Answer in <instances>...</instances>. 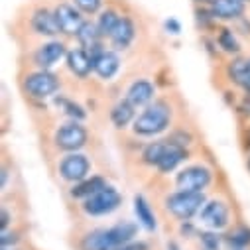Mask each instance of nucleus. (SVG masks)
<instances>
[{
	"mask_svg": "<svg viewBox=\"0 0 250 250\" xmlns=\"http://www.w3.org/2000/svg\"><path fill=\"white\" fill-rule=\"evenodd\" d=\"M171 122V106L166 101H154L134 120V132L138 136H156L164 132Z\"/></svg>",
	"mask_w": 250,
	"mask_h": 250,
	"instance_id": "nucleus-1",
	"label": "nucleus"
},
{
	"mask_svg": "<svg viewBox=\"0 0 250 250\" xmlns=\"http://www.w3.org/2000/svg\"><path fill=\"white\" fill-rule=\"evenodd\" d=\"M205 195L203 191H175L166 199L167 211L177 217L179 221H189L193 215H197L205 207Z\"/></svg>",
	"mask_w": 250,
	"mask_h": 250,
	"instance_id": "nucleus-2",
	"label": "nucleus"
},
{
	"mask_svg": "<svg viewBox=\"0 0 250 250\" xmlns=\"http://www.w3.org/2000/svg\"><path fill=\"white\" fill-rule=\"evenodd\" d=\"M120 203H122L120 193L114 189V187L106 185L103 191H99V193H95L93 197L85 199L83 211H85L87 215H91V217H103V215H108V213L116 211V209L120 207Z\"/></svg>",
	"mask_w": 250,
	"mask_h": 250,
	"instance_id": "nucleus-3",
	"label": "nucleus"
},
{
	"mask_svg": "<svg viewBox=\"0 0 250 250\" xmlns=\"http://www.w3.org/2000/svg\"><path fill=\"white\" fill-rule=\"evenodd\" d=\"M24 89H26V93H28L30 97H34V99H47V97H51V95L57 93V89H59V79H57L51 71L40 69V71H36V73L26 75V79H24Z\"/></svg>",
	"mask_w": 250,
	"mask_h": 250,
	"instance_id": "nucleus-4",
	"label": "nucleus"
},
{
	"mask_svg": "<svg viewBox=\"0 0 250 250\" xmlns=\"http://www.w3.org/2000/svg\"><path fill=\"white\" fill-rule=\"evenodd\" d=\"M55 144L61 150L67 152H77L87 144V130L81 124V120H71L65 122L63 126H59L55 132Z\"/></svg>",
	"mask_w": 250,
	"mask_h": 250,
	"instance_id": "nucleus-5",
	"label": "nucleus"
},
{
	"mask_svg": "<svg viewBox=\"0 0 250 250\" xmlns=\"http://www.w3.org/2000/svg\"><path fill=\"white\" fill-rule=\"evenodd\" d=\"M211 183V169L205 166H191L177 173L175 185L181 191H203Z\"/></svg>",
	"mask_w": 250,
	"mask_h": 250,
	"instance_id": "nucleus-6",
	"label": "nucleus"
},
{
	"mask_svg": "<svg viewBox=\"0 0 250 250\" xmlns=\"http://www.w3.org/2000/svg\"><path fill=\"white\" fill-rule=\"evenodd\" d=\"M89 169H91V164H89L87 156L77 154V152L65 156L59 164V175L71 183H79V181L87 179Z\"/></svg>",
	"mask_w": 250,
	"mask_h": 250,
	"instance_id": "nucleus-7",
	"label": "nucleus"
},
{
	"mask_svg": "<svg viewBox=\"0 0 250 250\" xmlns=\"http://www.w3.org/2000/svg\"><path fill=\"white\" fill-rule=\"evenodd\" d=\"M53 14H55V20H57V26H59L61 34H65V36H77V32L85 24L81 14L69 4H59L53 10Z\"/></svg>",
	"mask_w": 250,
	"mask_h": 250,
	"instance_id": "nucleus-8",
	"label": "nucleus"
},
{
	"mask_svg": "<svg viewBox=\"0 0 250 250\" xmlns=\"http://www.w3.org/2000/svg\"><path fill=\"white\" fill-rule=\"evenodd\" d=\"M118 69H120V57L116 55V51L101 49L99 53L93 55V71L101 79H106V81L112 79Z\"/></svg>",
	"mask_w": 250,
	"mask_h": 250,
	"instance_id": "nucleus-9",
	"label": "nucleus"
},
{
	"mask_svg": "<svg viewBox=\"0 0 250 250\" xmlns=\"http://www.w3.org/2000/svg\"><path fill=\"white\" fill-rule=\"evenodd\" d=\"M201 221L213 230L225 229L229 225V207H227V203H223V201L205 203V207L201 209Z\"/></svg>",
	"mask_w": 250,
	"mask_h": 250,
	"instance_id": "nucleus-10",
	"label": "nucleus"
},
{
	"mask_svg": "<svg viewBox=\"0 0 250 250\" xmlns=\"http://www.w3.org/2000/svg\"><path fill=\"white\" fill-rule=\"evenodd\" d=\"M63 55H67L63 43H61V42H47V43L40 45V49L34 53V61H36L38 67L49 69V67H53Z\"/></svg>",
	"mask_w": 250,
	"mask_h": 250,
	"instance_id": "nucleus-11",
	"label": "nucleus"
},
{
	"mask_svg": "<svg viewBox=\"0 0 250 250\" xmlns=\"http://www.w3.org/2000/svg\"><path fill=\"white\" fill-rule=\"evenodd\" d=\"M65 57H67V67L75 77H79V79L89 77V73L93 71V57L87 49H83V47L71 49V51H67Z\"/></svg>",
	"mask_w": 250,
	"mask_h": 250,
	"instance_id": "nucleus-12",
	"label": "nucleus"
},
{
	"mask_svg": "<svg viewBox=\"0 0 250 250\" xmlns=\"http://www.w3.org/2000/svg\"><path fill=\"white\" fill-rule=\"evenodd\" d=\"M154 95H156L154 85H152L148 79H138V81H134V83L128 87L126 99H128L136 108H140V106H148V104H152Z\"/></svg>",
	"mask_w": 250,
	"mask_h": 250,
	"instance_id": "nucleus-13",
	"label": "nucleus"
},
{
	"mask_svg": "<svg viewBox=\"0 0 250 250\" xmlns=\"http://www.w3.org/2000/svg\"><path fill=\"white\" fill-rule=\"evenodd\" d=\"M134 36H136L134 22L130 18H126V16H120L118 24L114 26V30H112V34L108 38H110V42H112V45L116 49H126L132 43Z\"/></svg>",
	"mask_w": 250,
	"mask_h": 250,
	"instance_id": "nucleus-14",
	"label": "nucleus"
},
{
	"mask_svg": "<svg viewBox=\"0 0 250 250\" xmlns=\"http://www.w3.org/2000/svg\"><path fill=\"white\" fill-rule=\"evenodd\" d=\"M32 28L36 34L40 36H47V38H53L57 36L61 30L57 26V20H55V14L45 10V8H38L34 14H32Z\"/></svg>",
	"mask_w": 250,
	"mask_h": 250,
	"instance_id": "nucleus-15",
	"label": "nucleus"
},
{
	"mask_svg": "<svg viewBox=\"0 0 250 250\" xmlns=\"http://www.w3.org/2000/svg\"><path fill=\"white\" fill-rule=\"evenodd\" d=\"M116 244L112 240L110 229H97L83 236L81 250H114Z\"/></svg>",
	"mask_w": 250,
	"mask_h": 250,
	"instance_id": "nucleus-16",
	"label": "nucleus"
},
{
	"mask_svg": "<svg viewBox=\"0 0 250 250\" xmlns=\"http://www.w3.org/2000/svg\"><path fill=\"white\" fill-rule=\"evenodd\" d=\"M213 18L219 20H236L244 12V0H215L211 4Z\"/></svg>",
	"mask_w": 250,
	"mask_h": 250,
	"instance_id": "nucleus-17",
	"label": "nucleus"
},
{
	"mask_svg": "<svg viewBox=\"0 0 250 250\" xmlns=\"http://www.w3.org/2000/svg\"><path fill=\"white\" fill-rule=\"evenodd\" d=\"M101 38H103V34H101V30H99V26L93 24V22H85V24L81 26V30L77 32L79 43L83 45V49H87V51L91 53V57L103 49Z\"/></svg>",
	"mask_w": 250,
	"mask_h": 250,
	"instance_id": "nucleus-18",
	"label": "nucleus"
},
{
	"mask_svg": "<svg viewBox=\"0 0 250 250\" xmlns=\"http://www.w3.org/2000/svg\"><path fill=\"white\" fill-rule=\"evenodd\" d=\"M106 185H108V183H106V179H104V177H101V175L87 177V179H83V181H79V183H75V185H73V189H71V197H75V199H89V197H93L95 193L103 191Z\"/></svg>",
	"mask_w": 250,
	"mask_h": 250,
	"instance_id": "nucleus-19",
	"label": "nucleus"
},
{
	"mask_svg": "<svg viewBox=\"0 0 250 250\" xmlns=\"http://www.w3.org/2000/svg\"><path fill=\"white\" fill-rule=\"evenodd\" d=\"M185 158H187L185 148L167 142V144H166V150H164V154H162V158H160V162H158L156 167H158L162 173H169V171H173Z\"/></svg>",
	"mask_w": 250,
	"mask_h": 250,
	"instance_id": "nucleus-20",
	"label": "nucleus"
},
{
	"mask_svg": "<svg viewBox=\"0 0 250 250\" xmlns=\"http://www.w3.org/2000/svg\"><path fill=\"white\" fill-rule=\"evenodd\" d=\"M134 110H136V106H134L128 99L116 103V104L112 106V110H110V120H112V124H114L116 128H126L130 122L136 120V118H134Z\"/></svg>",
	"mask_w": 250,
	"mask_h": 250,
	"instance_id": "nucleus-21",
	"label": "nucleus"
},
{
	"mask_svg": "<svg viewBox=\"0 0 250 250\" xmlns=\"http://www.w3.org/2000/svg\"><path fill=\"white\" fill-rule=\"evenodd\" d=\"M134 213H136V219L138 223L146 229V230H156V217H154V211L150 209L148 201L144 195H136L134 197Z\"/></svg>",
	"mask_w": 250,
	"mask_h": 250,
	"instance_id": "nucleus-22",
	"label": "nucleus"
},
{
	"mask_svg": "<svg viewBox=\"0 0 250 250\" xmlns=\"http://www.w3.org/2000/svg\"><path fill=\"white\" fill-rule=\"evenodd\" d=\"M227 71H229V77H230L232 83L244 87L248 83V79H250V57H238V59H234L232 63L229 65Z\"/></svg>",
	"mask_w": 250,
	"mask_h": 250,
	"instance_id": "nucleus-23",
	"label": "nucleus"
},
{
	"mask_svg": "<svg viewBox=\"0 0 250 250\" xmlns=\"http://www.w3.org/2000/svg\"><path fill=\"white\" fill-rule=\"evenodd\" d=\"M136 232H138V227L134 223H128V221H124V223H118L114 227H110V234H112V240L116 246H122V244H126V242H132L136 238Z\"/></svg>",
	"mask_w": 250,
	"mask_h": 250,
	"instance_id": "nucleus-24",
	"label": "nucleus"
},
{
	"mask_svg": "<svg viewBox=\"0 0 250 250\" xmlns=\"http://www.w3.org/2000/svg\"><path fill=\"white\" fill-rule=\"evenodd\" d=\"M217 42H219V47L223 51H227V53H238L240 51V43H238L236 36L232 34V30H229V28H223L219 32Z\"/></svg>",
	"mask_w": 250,
	"mask_h": 250,
	"instance_id": "nucleus-25",
	"label": "nucleus"
},
{
	"mask_svg": "<svg viewBox=\"0 0 250 250\" xmlns=\"http://www.w3.org/2000/svg\"><path fill=\"white\" fill-rule=\"evenodd\" d=\"M227 242L234 250H244L250 244V229L248 227H238L230 234H227Z\"/></svg>",
	"mask_w": 250,
	"mask_h": 250,
	"instance_id": "nucleus-26",
	"label": "nucleus"
},
{
	"mask_svg": "<svg viewBox=\"0 0 250 250\" xmlns=\"http://www.w3.org/2000/svg\"><path fill=\"white\" fill-rule=\"evenodd\" d=\"M55 104H57L61 110H63L67 116H71V120H83V118H85L83 106L77 104V103H73V101H69V99H65V97H57V99H55Z\"/></svg>",
	"mask_w": 250,
	"mask_h": 250,
	"instance_id": "nucleus-27",
	"label": "nucleus"
},
{
	"mask_svg": "<svg viewBox=\"0 0 250 250\" xmlns=\"http://www.w3.org/2000/svg\"><path fill=\"white\" fill-rule=\"evenodd\" d=\"M118 20H120V16H118L114 10H110V8H108V10L101 12L97 26H99V30H101V34H103V36H110V34H112V30H114V26L118 24Z\"/></svg>",
	"mask_w": 250,
	"mask_h": 250,
	"instance_id": "nucleus-28",
	"label": "nucleus"
},
{
	"mask_svg": "<svg viewBox=\"0 0 250 250\" xmlns=\"http://www.w3.org/2000/svg\"><path fill=\"white\" fill-rule=\"evenodd\" d=\"M166 144L167 142H152V144H148L144 148V152H142V160L148 166H158V162H160V158H162V154L166 150Z\"/></svg>",
	"mask_w": 250,
	"mask_h": 250,
	"instance_id": "nucleus-29",
	"label": "nucleus"
},
{
	"mask_svg": "<svg viewBox=\"0 0 250 250\" xmlns=\"http://www.w3.org/2000/svg\"><path fill=\"white\" fill-rule=\"evenodd\" d=\"M201 250H221V236L213 230H205L199 234Z\"/></svg>",
	"mask_w": 250,
	"mask_h": 250,
	"instance_id": "nucleus-30",
	"label": "nucleus"
},
{
	"mask_svg": "<svg viewBox=\"0 0 250 250\" xmlns=\"http://www.w3.org/2000/svg\"><path fill=\"white\" fill-rule=\"evenodd\" d=\"M75 4L81 12L85 14H97L101 10V4H103V0H75Z\"/></svg>",
	"mask_w": 250,
	"mask_h": 250,
	"instance_id": "nucleus-31",
	"label": "nucleus"
},
{
	"mask_svg": "<svg viewBox=\"0 0 250 250\" xmlns=\"http://www.w3.org/2000/svg\"><path fill=\"white\" fill-rule=\"evenodd\" d=\"M169 142L175 144V146L185 148V146H189V144H191V136H189V134H185V132H175V134H171Z\"/></svg>",
	"mask_w": 250,
	"mask_h": 250,
	"instance_id": "nucleus-32",
	"label": "nucleus"
},
{
	"mask_svg": "<svg viewBox=\"0 0 250 250\" xmlns=\"http://www.w3.org/2000/svg\"><path fill=\"white\" fill-rule=\"evenodd\" d=\"M114 250H148V244L144 240H132V242H126L122 246H116Z\"/></svg>",
	"mask_w": 250,
	"mask_h": 250,
	"instance_id": "nucleus-33",
	"label": "nucleus"
},
{
	"mask_svg": "<svg viewBox=\"0 0 250 250\" xmlns=\"http://www.w3.org/2000/svg\"><path fill=\"white\" fill-rule=\"evenodd\" d=\"M18 240L16 232H8V230H2V236H0V244H2V248H8L10 244H14Z\"/></svg>",
	"mask_w": 250,
	"mask_h": 250,
	"instance_id": "nucleus-34",
	"label": "nucleus"
},
{
	"mask_svg": "<svg viewBox=\"0 0 250 250\" xmlns=\"http://www.w3.org/2000/svg\"><path fill=\"white\" fill-rule=\"evenodd\" d=\"M166 28L171 30V34H179V24H177L175 20H167V22H166Z\"/></svg>",
	"mask_w": 250,
	"mask_h": 250,
	"instance_id": "nucleus-35",
	"label": "nucleus"
},
{
	"mask_svg": "<svg viewBox=\"0 0 250 250\" xmlns=\"http://www.w3.org/2000/svg\"><path fill=\"white\" fill-rule=\"evenodd\" d=\"M8 219H10L8 211H6V209H2V230H6V227H8Z\"/></svg>",
	"mask_w": 250,
	"mask_h": 250,
	"instance_id": "nucleus-36",
	"label": "nucleus"
},
{
	"mask_svg": "<svg viewBox=\"0 0 250 250\" xmlns=\"http://www.w3.org/2000/svg\"><path fill=\"white\" fill-rule=\"evenodd\" d=\"M167 250H181V248H179V244H177V242L169 240V242H167Z\"/></svg>",
	"mask_w": 250,
	"mask_h": 250,
	"instance_id": "nucleus-37",
	"label": "nucleus"
},
{
	"mask_svg": "<svg viewBox=\"0 0 250 250\" xmlns=\"http://www.w3.org/2000/svg\"><path fill=\"white\" fill-rule=\"evenodd\" d=\"M193 2H197V4H213L215 0H193Z\"/></svg>",
	"mask_w": 250,
	"mask_h": 250,
	"instance_id": "nucleus-38",
	"label": "nucleus"
},
{
	"mask_svg": "<svg viewBox=\"0 0 250 250\" xmlns=\"http://www.w3.org/2000/svg\"><path fill=\"white\" fill-rule=\"evenodd\" d=\"M6 177H8V173H6V169H2V187H6Z\"/></svg>",
	"mask_w": 250,
	"mask_h": 250,
	"instance_id": "nucleus-39",
	"label": "nucleus"
},
{
	"mask_svg": "<svg viewBox=\"0 0 250 250\" xmlns=\"http://www.w3.org/2000/svg\"><path fill=\"white\" fill-rule=\"evenodd\" d=\"M244 89H246V93H248V95H250V79H248V83H246V85H244Z\"/></svg>",
	"mask_w": 250,
	"mask_h": 250,
	"instance_id": "nucleus-40",
	"label": "nucleus"
},
{
	"mask_svg": "<svg viewBox=\"0 0 250 250\" xmlns=\"http://www.w3.org/2000/svg\"><path fill=\"white\" fill-rule=\"evenodd\" d=\"M248 169H250V158H248Z\"/></svg>",
	"mask_w": 250,
	"mask_h": 250,
	"instance_id": "nucleus-41",
	"label": "nucleus"
},
{
	"mask_svg": "<svg viewBox=\"0 0 250 250\" xmlns=\"http://www.w3.org/2000/svg\"><path fill=\"white\" fill-rule=\"evenodd\" d=\"M2 250H6V248H2Z\"/></svg>",
	"mask_w": 250,
	"mask_h": 250,
	"instance_id": "nucleus-42",
	"label": "nucleus"
}]
</instances>
